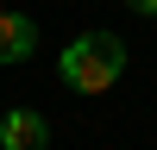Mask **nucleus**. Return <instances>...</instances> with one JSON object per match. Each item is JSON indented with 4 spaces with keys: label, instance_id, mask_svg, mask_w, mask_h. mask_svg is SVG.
I'll list each match as a JSON object with an SVG mask.
<instances>
[{
    "label": "nucleus",
    "instance_id": "7ed1b4c3",
    "mask_svg": "<svg viewBox=\"0 0 157 150\" xmlns=\"http://www.w3.org/2000/svg\"><path fill=\"white\" fill-rule=\"evenodd\" d=\"M38 56V19L0 6V62H32Z\"/></svg>",
    "mask_w": 157,
    "mask_h": 150
},
{
    "label": "nucleus",
    "instance_id": "20e7f679",
    "mask_svg": "<svg viewBox=\"0 0 157 150\" xmlns=\"http://www.w3.org/2000/svg\"><path fill=\"white\" fill-rule=\"evenodd\" d=\"M132 12H145V19H157V0H126Z\"/></svg>",
    "mask_w": 157,
    "mask_h": 150
},
{
    "label": "nucleus",
    "instance_id": "f03ea898",
    "mask_svg": "<svg viewBox=\"0 0 157 150\" xmlns=\"http://www.w3.org/2000/svg\"><path fill=\"white\" fill-rule=\"evenodd\" d=\"M0 144H6V150H50V125H44V112L13 106L6 119H0Z\"/></svg>",
    "mask_w": 157,
    "mask_h": 150
},
{
    "label": "nucleus",
    "instance_id": "f257e3e1",
    "mask_svg": "<svg viewBox=\"0 0 157 150\" xmlns=\"http://www.w3.org/2000/svg\"><path fill=\"white\" fill-rule=\"evenodd\" d=\"M120 69H126V44L113 31H82V38H69L63 56H57V75H63L69 94H107V88L120 81Z\"/></svg>",
    "mask_w": 157,
    "mask_h": 150
}]
</instances>
